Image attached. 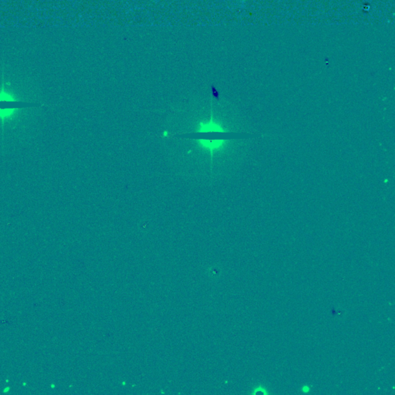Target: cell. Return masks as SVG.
Here are the masks:
<instances>
[{"instance_id": "cell-1", "label": "cell", "mask_w": 395, "mask_h": 395, "mask_svg": "<svg viewBox=\"0 0 395 395\" xmlns=\"http://www.w3.org/2000/svg\"><path fill=\"white\" fill-rule=\"evenodd\" d=\"M27 102H22L17 99L15 95L8 90H0V121L7 122L13 119L16 113L26 107Z\"/></svg>"}, {"instance_id": "cell-2", "label": "cell", "mask_w": 395, "mask_h": 395, "mask_svg": "<svg viewBox=\"0 0 395 395\" xmlns=\"http://www.w3.org/2000/svg\"><path fill=\"white\" fill-rule=\"evenodd\" d=\"M195 132L199 133V134H208L211 135V134H228L229 131L225 129L220 123L214 119L212 110H211L210 119L208 122H200L197 126V130Z\"/></svg>"}, {"instance_id": "cell-3", "label": "cell", "mask_w": 395, "mask_h": 395, "mask_svg": "<svg viewBox=\"0 0 395 395\" xmlns=\"http://www.w3.org/2000/svg\"><path fill=\"white\" fill-rule=\"evenodd\" d=\"M208 272L211 274V276L215 277V276H217L218 275H219V270H218V268H213V267H211L209 270H208Z\"/></svg>"}]
</instances>
